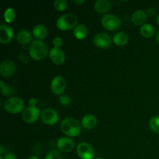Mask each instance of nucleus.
<instances>
[{
    "label": "nucleus",
    "instance_id": "nucleus-8",
    "mask_svg": "<svg viewBox=\"0 0 159 159\" xmlns=\"http://www.w3.org/2000/svg\"><path fill=\"white\" fill-rule=\"evenodd\" d=\"M40 111L37 107H26L22 113V119L26 124H32L36 122L40 116Z\"/></svg>",
    "mask_w": 159,
    "mask_h": 159
},
{
    "label": "nucleus",
    "instance_id": "nucleus-19",
    "mask_svg": "<svg viewBox=\"0 0 159 159\" xmlns=\"http://www.w3.org/2000/svg\"><path fill=\"white\" fill-rule=\"evenodd\" d=\"M32 34L36 40H42L47 37L48 34V30L43 25L37 24L34 27L32 31Z\"/></svg>",
    "mask_w": 159,
    "mask_h": 159
},
{
    "label": "nucleus",
    "instance_id": "nucleus-38",
    "mask_svg": "<svg viewBox=\"0 0 159 159\" xmlns=\"http://www.w3.org/2000/svg\"><path fill=\"white\" fill-rule=\"evenodd\" d=\"M156 21H157V23L159 25V14L158 15V16H157V19H156Z\"/></svg>",
    "mask_w": 159,
    "mask_h": 159
},
{
    "label": "nucleus",
    "instance_id": "nucleus-10",
    "mask_svg": "<svg viewBox=\"0 0 159 159\" xmlns=\"http://www.w3.org/2000/svg\"><path fill=\"white\" fill-rule=\"evenodd\" d=\"M113 39L108 34L100 32L96 34L93 38V43L99 48H108L112 45Z\"/></svg>",
    "mask_w": 159,
    "mask_h": 159
},
{
    "label": "nucleus",
    "instance_id": "nucleus-24",
    "mask_svg": "<svg viewBox=\"0 0 159 159\" xmlns=\"http://www.w3.org/2000/svg\"><path fill=\"white\" fill-rule=\"evenodd\" d=\"M16 18L15 9L12 7H9L5 10L4 20L7 23H10L14 21Z\"/></svg>",
    "mask_w": 159,
    "mask_h": 159
},
{
    "label": "nucleus",
    "instance_id": "nucleus-36",
    "mask_svg": "<svg viewBox=\"0 0 159 159\" xmlns=\"http://www.w3.org/2000/svg\"><path fill=\"white\" fill-rule=\"evenodd\" d=\"M28 159H39L38 157L35 156V155H31V156L29 157V158Z\"/></svg>",
    "mask_w": 159,
    "mask_h": 159
},
{
    "label": "nucleus",
    "instance_id": "nucleus-7",
    "mask_svg": "<svg viewBox=\"0 0 159 159\" xmlns=\"http://www.w3.org/2000/svg\"><path fill=\"white\" fill-rule=\"evenodd\" d=\"M78 156L81 159H93L95 155V151L93 146L88 142H81L76 148Z\"/></svg>",
    "mask_w": 159,
    "mask_h": 159
},
{
    "label": "nucleus",
    "instance_id": "nucleus-15",
    "mask_svg": "<svg viewBox=\"0 0 159 159\" xmlns=\"http://www.w3.org/2000/svg\"><path fill=\"white\" fill-rule=\"evenodd\" d=\"M33 34L28 30H21L16 35V40L20 44L27 45L31 42Z\"/></svg>",
    "mask_w": 159,
    "mask_h": 159
},
{
    "label": "nucleus",
    "instance_id": "nucleus-23",
    "mask_svg": "<svg viewBox=\"0 0 159 159\" xmlns=\"http://www.w3.org/2000/svg\"><path fill=\"white\" fill-rule=\"evenodd\" d=\"M0 89H1L2 93L5 96H10L15 94L16 90L12 85H5L4 82L1 81L0 82Z\"/></svg>",
    "mask_w": 159,
    "mask_h": 159
},
{
    "label": "nucleus",
    "instance_id": "nucleus-16",
    "mask_svg": "<svg viewBox=\"0 0 159 159\" xmlns=\"http://www.w3.org/2000/svg\"><path fill=\"white\" fill-rule=\"evenodd\" d=\"M81 124L84 128L91 130L94 128L97 124V118L93 114H86L82 118Z\"/></svg>",
    "mask_w": 159,
    "mask_h": 159
},
{
    "label": "nucleus",
    "instance_id": "nucleus-13",
    "mask_svg": "<svg viewBox=\"0 0 159 159\" xmlns=\"http://www.w3.org/2000/svg\"><path fill=\"white\" fill-rule=\"evenodd\" d=\"M57 148L59 152H70L73 150L75 147V143L71 138L68 137H61L57 141Z\"/></svg>",
    "mask_w": 159,
    "mask_h": 159
},
{
    "label": "nucleus",
    "instance_id": "nucleus-31",
    "mask_svg": "<svg viewBox=\"0 0 159 159\" xmlns=\"http://www.w3.org/2000/svg\"><path fill=\"white\" fill-rule=\"evenodd\" d=\"M3 159H17L16 156L12 153H7L4 155Z\"/></svg>",
    "mask_w": 159,
    "mask_h": 159
},
{
    "label": "nucleus",
    "instance_id": "nucleus-22",
    "mask_svg": "<svg viewBox=\"0 0 159 159\" xmlns=\"http://www.w3.org/2000/svg\"><path fill=\"white\" fill-rule=\"evenodd\" d=\"M140 33L144 38H151L155 34V28L150 23H144L140 27Z\"/></svg>",
    "mask_w": 159,
    "mask_h": 159
},
{
    "label": "nucleus",
    "instance_id": "nucleus-30",
    "mask_svg": "<svg viewBox=\"0 0 159 159\" xmlns=\"http://www.w3.org/2000/svg\"><path fill=\"white\" fill-rule=\"evenodd\" d=\"M20 59L23 62V63H28L29 62V58L27 57V56L24 54H21L20 55Z\"/></svg>",
    "mask_w": 159,
    "mask_h": 159
},
{
    "label": "nucleus",
    "instance_id": "nucleus-5",
    "mask_svg": "<svg viewBox=\"0 0 159 159\" xmlns=\"http://www.w3.org/2000/svg\"><path fill=\"white\" fill-rule=\"evenodd\" d=\"M101 23L102 26L108 30L114 31L118 30L121 25L120 19L117 16L111 13H107L103 15L101 19Z\"/></svg>",
    "mask_w": 159,
    "mask_h": 159
},
{
    "label": "nucleus",
    "instance_id": "nucleus-32",
    "mask_svg": "<svg viewBox=\"0 0 159 159\" xmlns=\"http://www.w3.org/2000/svg\"><path fill=\"white\" fill-rule=\"evenodd\" d=\"M37 103V99L36 98H30L29 99V104L30 107H36Z\"/></svg>",
    "mask_w": 159,
    "mask_h": 159
},
{
    "label": "nucleus",
    "instance_id": "nucleus-3",
    "mask_svg": "<svg viewBox=\"0 0 159 159\" xmlns=\"http://www.w3.org/2000/svg\"><path fill=\"white\" fill-rule=\"evenodd\" d=\"M78 25V18L73 13H65L58 17L56 21V26L61 30H69L75 29Z\"/></svg>",
    "mask_w": 159,
    "mask_h": 159
},
{
    "label": "nucleus",
    "instance_id": "nucleus-9",
    "mask_svg": "<svg viewBox=\"0 0 159 159\" xmlns=\"http://www.w3.org/2000/svg\"><path fill=\"white\" fill-rule=\"evenodd\" d=\"M67 82L65 78L61 75L55 76L51 82V90L54 95L61 96L64 93L66 89Z\"/></svg>",
    "mask_w": 159,
    "mask_h": 159
},
{
    "label": "nucleus",
    "instance_id": "nucleus-35",
    "mask_svg": "<svg viewBox=\"0 0 159 159\" xmlns=\"http://www.w3.org/2000/svg\"><path fill=\"white\" fill-rule=\"evenodd\" d=\"M3 153H4V147L2 145H1L0 146V155L2 156Z\"/></svg>",
    "mask_w": 159,
    "mask_h": 159
},
{
    "label": "nucleus",
    "instance_id": "nucleus-1",
    "mask_svg": "<svg viewBox=\"0 0 159 159\" xmlns=\"http://www.w3.org/2000/svg\"><path fill=\"white\" fill-rule=\"evenodd\" d=\"M61 130L66 136L74 138L81 133V124L73 117H66L61 123Z\"/></svg>",
    "mask_w": 159,
    "mask_h": 159
},
{
    "label": "nucleus",
    "instance_id": "nucleus-21",
    "mask_svg": "<svg viewBox=\"0 0 159 159\" xmlns=\"http://www.w3.org/2000/svg\"><path fill=\"white\" fill-rule=\"evenodd\" d=\"M73 34L78 40H84L88 35V29L84 24H78L73 30Z\"/></svg>",
    "mask_w": 159,
    "mask_h": 159
},
{
    "label": "nucleus",
    "instance_id": "nucleus-18",
    "mask_svg": "<svg viewBox=\"0 0 159 159\" xmlns=\"http://www.w3.org/2000/svg\"><path fill=\"white\" fill-rule=\"evenodd\" d=\"M146 19H147V13L141 9L135 11L131 16L132 23L136 26H140V25L142 26L143 24H144Z\"/></svg>",
    "mask_w": 159,
    "mask_h": 159
},
{
    "label": "nucleus",
    "instance_id": "nucleus-29",
    "mask_svg": "<svg viewBox=\"0 0 159 159\" xmlns=\"http://www.w3.org/2000/svg\"><path fill=\"white\" fill-rule=\"evenodd\" d=\"M53 45H54V48H61V47L63 45V40H62L61 37H55L52 40Z\"/></svg>",
    "mask_w": 159,
    "mask_h": 159
},
{
    "label": "nucleus",
    "instance_id": "nucleus-17",
    "mask_svg": "<svg viewBox=\"0 0 159 159\" xmlns=\"http://www.w3.org/2000/svg\"><path fill=\"white\" fill-rule=\"evenodd\" d=\"M94 8L99 14H107L111 8V2L110 0H97L95 2Z\"/></svg>",
    "mask_w": 159,
    "mask_h": 159
},
{
    "label": "nucleus",
    "instance_id": "nucleus-40",
    "mask_svg": "<svg viewBox=\"0 0 159 159\" xmlns=\"http://www.w3.org/2000/svg\"><path fill=\"white\" fill-rule=\"evenodd\" d=\"M0 159H3V157L2 156H0Z\"/></svg>",
    "mask_w": 159,
    "mask_h": 159
},
{
    "label": "nucleus",
    "instance_id": "nucleus-6",
    "mask_svg": "<svg viewBox=\"0 0 159 159\" xmlns=\"http://www.w3.org/2000/svg\"><path fill=\"white\" fill-rule=\"evenodd\" d=\"M40 119L43 124L53 126L57 123L59 115L55 110L52 108H45L40 113Z\"/></svg>",
    "mask_w": 159,
    "mask_h": 159
},
{
    "label": "nucleus",
    "instance_id": "nucleus-27",
    "mask_svg": "<svg viewBox=\"0 0 159 159\" xmlns=\"http://www.w3.org/2000/svg\"><path fill=\"white\" fill-rule=\"evenodd\" d=\"M67 6H68V2L65 0H55L54 2V9H57V11H60V12L65 10Z\"/></svg>",
    "mask_w": 159,
    "mask_h": 159
},
{
    "label": "nucleus",
    "instance_id": "nucleus-33",
    "mask_svg": "<svg viewBox=\"0 0 159 159\" xmlns=\"http://www.w3.org/2000/svg\"><path fill=\"white\" fill-rule=\"evenodd\" d=\"M147 12L148 15L154 16L155 15V13H156V11H155V9H153V8H149V9H148Z\"/></svg>",
    "mask_w": 159,
    "mask_h": 159
},
{
    "label": "nucleus",
    "instance_id": "nucleus-20",
    "mask_svg": "<svg viewBox=\"0 0 159 159\" xmlns=\"http://www.w3.org/2000/svg\"><path fill=\"white\" fill-rule=\"evenodd\" d=\"M129 41L128 34L124 32H117L113 35V42L117 46H124Z\"/></svg>",
    "mask_w": 159,
    "mask_h": 159
},
{
    "label": "nucleus",
    "instance_id": "nucleus-34",
    "mask_svg": "<svg viewBox=\"0 0 159 159\" xmlns=\"http://www.w3.org/2000/svg\"><path fill=\"white\" fill-rule=\"evenodd\" d=\"M73 2L77 5H83L85 1V0H73Z\"/></svg>",
    "mask_w": 159,
    "mask_h": 159
},
{
    "label": "nucleus",
    "instance_id": "nucleus-28",
    "mask_svg": "<svg viewBox=\"0 0 159 159\" xmlns=\"http://www.w3.org/2000/svg\"><path fill=\"white\" fill-rule=\"evenodd\" d=\"M58 101L61 105L67 106L68 104H70V102H71V97L68 95L62 94L59 96Z\"/></svg>",
    "mask_w": 159,
    "mask_h": 159
},
{
    "label": "nucleus",
    "instance_id": "nucleus-37",
    "mask_svg": "<svg viewBox=\"0 0 159 159\" xmlns=\"http://www.w3.org/2000/svg\"><path fill=\"white\" fill-rule=\"evenodd\" d=\"M156 40L158 41V43H159V30L157 32L156 34Z\"/></svg>",
    "mask_w": 159,
    "mask_h": 159
},
{
    "label": "nucleus",
    "instance_id": "nucleus-4",
    "mask_svg": "<svg viewBox=\"0 0 159 159\" xmlns=\"http://www.w3.org/2000/svg\"><path fill=\"white\" fill-rule=\"evenodd\" d=\"M3 107L6 112L12 114H17L25 110L24 101L20 97L12 96L6 99L3 103Z\"/></svg>",
    "mask_w": 159,
    "mask_h": 159
},
{
    "label": "nucleus",
    "instance_id": "nucleus-2",
    "mask_svg": "<svg viewBox=\"0 0 159 159\" xmlns=\"http://www.w3.org/2000/svg\"><path fill=\"white\" fill-rule=\"evenodd\" d=\"M29 53L30 57L36 61L43 60L48 56V54H49L47 44L40 40H34L31 42Z\"/></svg>",
    "mask_w": 159,
    "mask_h": 159
},
{
    "label": "nucleus",
    "instance_id": "nucleus-26",
    "mask_svg": "<svg viewBox=\"0 0 159 159\" xmlns=\"http://www.w3.org/2000/svg\"><path fill=\"white\" fill-rule=\"evenodd\" d=\"M44 159H63V157L58 150L53 149L47 154Z\"/></svg>",
    "mask_w": 159,
    "mask_h": 159
},
{
    "label": "nucleus",
    "instance_id": "nucleus-12",
    "mask_svg": "<svg viewBox=\"0 0 159 159\" xmlns=\"http://www.w3.org/2000/svg\"><path fill=\"white\" fill-rule=\"evenodd\" d=\"M16 71V66L12 61L6 60L0 65V74L2 77L9 78L13 75Z\"/></svg>",
    "mask_w": 159,
    "mask_h": 159
},
{
    "label": "nucleus",
    "instance_id": "nucleus-14",
    "mask_svg": "<svg viewBox=\"0 0 159 159\" xmlns=\"http://www.w3.org/2000/svg\"><path fill=\"white\" fill-rule=\"evenodd\" d=\"M49 57L55 65H62L65 61V54L61 48H52L49 51Z\"/></svg>",
    "mask_w": 159,
    "mask_h": 159
},
{
    "label": "nucleus",
    "instance_id": "nucleus-25",
    "mask_svg": "<svg viewBox=\"0 0 159 159\" xmlns=\"http://www.w3.org/2000/svg\"><path fill=\"white\" fill-rule=\"evenodd\" d=\"M148 125L152 131L159 134V116H152L149 120Z\"/></svg>",
    "mask_w": 159,
    "mask_h": 159
},
{
    "label": "nucleus",
    "instance_id": "nucleus-39",
    "mask_svg": "<svg viewBox=\"0 0 159 159\" xmlns=\"http://www.w3.org/2000/svg\"><path fill=\"white\" fill-rule=\"evenodd\" d=\"M93 159H104V158H99V157H98V158H93Z\"/></svg>",
    "mask_w": 159,
    "mask_h": 159
},
{
    "label": "nucleus",
    "instance_id": "nucleus-11",
    "mask_svg": "<svg viewBox=\"0 0 159 159\" xmlns=\"http://www.w3.org/2000/svg\"><path fill=\"white\" fill-rule=\"evenodd\" d=\"M13 30L9 25L2 23L0 25V43L2 44H8L13 38Z\"/></svg>",
    "mask_w": 159,
    "mask_h": 159
}]
</instances>
